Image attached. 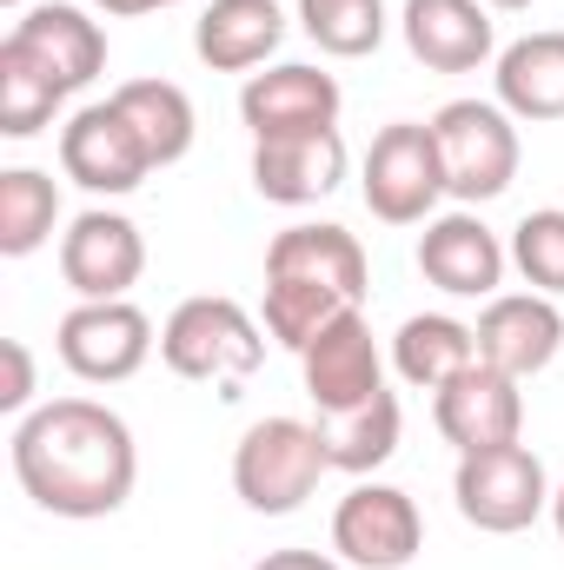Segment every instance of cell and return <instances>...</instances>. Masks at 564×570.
<instances>
[{
  "mask_svg": "<svg viewBox=\"0 0 564 570\" xmlns=\"http://www.w3.org/2000/svg\"><path fill=\"white\" fill-rule=\"evenodd\" d=\"M451 498H458V518L492 538H512L552 511V484H545V464L532 444H492V451L458 458Z\"/></svg>",
  "mask_w": 564,
  "mask_h": 570,
  "instance_id": "6",
  "label": "cell"
},
{
  "mask_svg": "<svg viewBox=\"0 0 564 570\" xmlns=\"http://www.w3.org/2000/svg\"><path fill=\"white\" fill-rule=\"evenodd\" d=\"M253 570H339L332 558H319V551H266Z\"/></svg>",
  "mask_w": 564,
  "mask_h": 570,
  "instance_id": "30",
  "label": "cell"
},
{
  "mask_svg": "<svg viewBox=\"0 0 564 570\" xmlns=\"http://www.w3.org/2000/svg\"><path fill=\"white\" fill-rule=\"evenodd\" d=\"M100 13H114V20H134V13H159V7H173V0H94Z\"/></svg>",
  "mask_w": 564,
  "mask_h": 570,
  "instance_id": "31",
  "label": "cell"
},
{
  "mask_svg": "<svg viewBox=\"0 0 564 570\" xmlns=\"http://www.w3.org/2000/svg\"><path fill=\"white\" fill-rule=\"evenodd\" d=\"M325 471H332V458L319 444V425H305V419H260L233 451V491L260 518L299 511Z\"/></svg>",
  "mask_w": 564,
  "mask_h": 570,
  "instance_id": "5",
  "label": "cell"
},
{
  "mask_svg": "<svg viewBox=\"0 0 564 570\" xmlns=\"http://www.w3.org/2000/svg\"><path fill=\"white\" fill-rule=\"evenodd\" d=\"M552 524H558V538H564V484L552 491Z\"/></svg>",
  "mask_w": 564,
  "mask_h": 570,
  "instance_id": "32",
  "label": "cell"
},
{
  "mask_svg": "<svg viewBox=\"0 0 564 570\" xmlns=\"http://www.w3.org/2000/svg\"><path fill=\"white\" fill-rule=\"evenodd\" d=\"M0 358H7L0 405H7V412H27V399H33V352H27L20 338H7V345H0Z\"/></svg>",
  "mask_w": 564,
  "mask_h": 570,
  "instance_id": "29",
  "label": "cell"
},
{
  "mask_svg": "<svg viewBox=\"0 0 564 570\" xmlns=\"http://www.w3.org/2000/svg\"><path fill=\"white\" fill-rule=\"evenodd\" d=\"M505 246H498V233L478 219V213H445V219H431L419 239V273L438 292H451V298H498V279H505Z\"/></svg>",
  "mask_w": 564,
  "mask_h": 570,
  "instance_id": "16",
  "label": "cell"
},
{
  "mask_svg": "<svg viewBox=\"0 0 564 570\" xmlns=\"http://www.w3.org/2000/svg\"><path fill=\"white\" fill-rule=\"evenodd\" d=\"M431 419H438V438L458 458H471V451H492V444H518V431H525V392H518L512 372H498V365L478 358V365H465L431 399Z\"/></svg>",
  "mask_w": 564,
  "mask_h": 570,
  "instance_id": "10",
  "label": "cell"
},
{
  "mask_svg": "<svg viewBox=\"0 0 564 570\" xmlns=\"http://www.w3.org/2000/svg\"><path fill=\"white\" fill-rule=\"evenodd\" d=\"M54 219H60V186L33 166H7L0 173V253L7 259H27L54 239Z\"/></svg>",
  "mask_w": 564,
  "mask_h": 570,
  "instance_id": "25",
  "label": "cell"
},
{
  "mask_svg": "<svg viewBox=\"0 0 564 570\" xmlns=\"http://www.w3.org/2000/svg\"><path fill=\"white\" fill-rule=\"evenodd\" d=\"M399 27H406L412 60H425L431 73H471L498 47L485 0H406Z\"/></svg>",
  "mask_w": 564,
  "mask_h": 570,
  "instance_id": "18",
  "label": "cell"
},
{
  "mask_svg": "<svg viewBox=\"0 0 564 570\" xmlns=\"http://www.w3.org/2000/svg\"><path fill=\"white\" fill-rule=\"evenodd\" d=\"M299 372H305V399L319 412H346V405H366L372 392H386V358H379V338H372L366 312H339L299 352Z\"/></svg>",
  "mask_w": 564,
  "mask_h": 570,
  "instance_id": "13",
  "label": "cell"
},
{
  "mask_svg": "<svg viewBox=\"0 0 564 570\" xmlns=\"http://www.w3.org/2000/svg\"><path fill=\"white\" fill-rule=\"evenodd\" d=\"M240 120L253 140H280V134H319V127H339V80L319 73V67H273V73H253L240 87Z\"/></svg>",
  "mask_w": 564,
  "mask_h": 570,
  "instance_id": "15",
  "label": "cell"
},
{
  "mask_svg": "<svg viewBox=\"0 0 564 570\" xmlns=\"http://www.w3.org/2000/svg\"><path fill=\"white\" fill-rule=\"evenodd\" d=\"M399 399L392 392H372L366 405H346V412H319V444H325V458H332V471H352V478H366V471H379L392 451H399Z\"/></svg>",
  "mask_w": 564,
  "mask_h": 570,
  "instance_id": "23",
  "label": "cell"
},
{
  "mask_svg": "<svg viewBox=\"0 0 564 570\" xmlns=\"http://www.w3.org/2000/svg\"><path fill=\"white\" fill-rule=\"evenodd\" d=\"M372 219L386 226H419L425 213L445 199V166H438V140L425 120H392L372 153H366V179H359Z\"/></svg>",
  "mask_w": 564,
  "mask_h": 570,
  "instance_id": "7",
  "label": "cell"
},
{
  "mask_svg": "<svg viewBox=\"0 0 564 570\" xmlns=\"http://www.w3.org/2000/svg\"><path fill=\"white\" fill-rule=\"evenodd\" d=\"M60 166H67L74 186L120 199V193H134L146 173H153V153L140 146L134 120H127L114 100H100V107H80V114L60 127Z\"/></svg>",
  "mask_w": 564,
  "mask_h": 570,
  "instance_id": "11",
  "label": "cell"
},
{
  "mask_svg": "<svg viewBox=\"0 0 564 570\" xmlns=\"http://www.w3.org/2000/svg\"><path fill=\"white\" fill-rule=\"evenodd\" d=\"M419 544L425 518L399 484H352L332 511V551L359 570H406Z\"/></svg>",
  "mask_w": 564,
  "mask_h": 570,
  "instance_id": "9",
  "label": "cell"
},
{
  "mask_svg": "<svg viewBox=\"0 0 564 570\" xmlns=\"http://www.w3.org/2000/svg\"><path fill=\"white\" fill-rule=\"evenodd\" d=\"M392 365H399L406 385H419V392H445L465 365H478V332L458 325V318H445V312H419V318L399 325V338H392Z\"/></svg>",
  "mask_w": 564,
  "mask_h": 570,
  "instance_id": "22",
  "label": "cell"
},
{
  "mask_svg": "<svg viewBox=\"0 0 564 570\" xmlns=\"http://www.w3.org/2000/svg\"><path fill=\"white\" fill-rule=\"evenodd\" d=\"M146 273V239L127 213H80L60 233V279L74 285L80 298H127Z\"/></svg>",
  "mask_w": 564,
  "mask_h": 570,
  "instance_id": "12",
  "label": "cell"
},
{
  "mask_svg": "<svg viewBox=\"0 0 564 570\" xmlns=\"http://www.w3.org/2000/svg\"><path fill=\"white\" fill-rule=\"evenodd\" d=\"M299 27L312 33L319 53L359 60V53H379L386 40V0H299Z\"/></svg>",
  "mask_w": 564,
  "mask_h": 570,
  "instance_id": "27",
  "label": "cell"
},
{
  "mask_svg": "<svg viewBox=\"0 0 564 570\" xmlns=\"http://www.w3.org/2000/svg\"><path fill=\"white\" fill-rule=\"evenodd\" d=\"M153 358V318L134 298H80L60 318V365L87 385H120Z\"/></svg>",
  "mask_w": 564,
  "mask_h": 570,
  "instance_id": "8",
  "label": "cell"
},
{
  "mask_svg": "<svg viewBox=\"0 0 564 570\" xmlns=\"http://www.w3.org/2000/svg\"><path fill=\"white\" fill-rule=\"evenodd\" d=\"M346 179V140L339 127L319 134H280V140H253V186L273 206H312Z\"/></svg>",
  "mask_w": 564,
  "mask_h": 570,
  "instance_id": "17",
  "label": "cell"
},
{
  "mask_svg": "<svg viewBox=\"0 0 564 570\" xmlns=\"http://www.w3.org/2000/svg\"><path fill=\"white\" fill-rule=\"evenodd\" d=\"M7 40H13L27 60H40L67 94H80V87L107 67V33H100V20H87L80 7H60V0L27 7V20H13Z\"/></svg>",
  "mask_w": 564,
  "mask_h": 570,
  "instance_id": "19",
  "label": "cell"
},
{
  "mask_svg": "<svg viewBox=\"0 0 564 570\" xmlns=\"http://www.w3.org/2000/svg\"><path fill=\"white\" fill-rule=\"evenodd\" d=\"M285 40V13L273 0H213L193 27V53L213 73H253L280 53Z\"/></svg>",
  "mask_w": 564,
  "mask_h": 570,
  "instance_id": "20",
  "label": "cell"
},
{
  "mask_svg": "<svg viewBox=\"0 0 564 570\" xmlns=\"http://www.w3.org/2000/svg\"><path fill=\"white\" fill-rule=\"evenodd\" d=\"M485 7H505V13H518V7H532V0H485Z\"/></svg>",
  "mask_w": 564,
  "mask_h": 570,
  "instance_id": "33",
  "label": "cell"
},
{
  "mask_svg": "<svg viewBox=\"0 0 564 570\" xmlns=\"http://www.w3.org/2000/svg\"><path fill=\"white\" fill-rule=\"evenodd\" d=\"M159 358H166V372H179L193 385H213L220 399H240V385L266 358V338H260V325H253L246 305L206 292V298L173 305V318L159 332Z\"/></svg>",
  "mask_w": 564,
  "mask_h": 570,
  "instance_id": "3",
  "label": "cell"
},
{
  "mask_svg": "<svg viewBox=\"0 0 564 570\" xmlns=\"http://www.w3.org/2000/svg\"><path fill=\"white\" fill-rule=\"evenodd\" d=\"M431 140L445 166V193L465 206H485L498 193H512L518 179V127L498 100H445L431 114Z\"/></svg>",
  "mask_w": 564,
  "mask_h": 570,
  "instance_id": "4",
  "label": "cell"
},
{
  "mask_svg": "<svg viewBox=\"0 0 564 570\" xmlns=\"http://www.w3.org/2000/svg\"><path fill=\"white\" fill-rule=\"evenodd\" d=\"M60 100H67V87L40 60H27L13 40H0V134L7 140H33L40 127H54Z\"/></svg>",
  "mask_w": 564,
  "mask_h": 570,
  "instance_id": "26",
  "label": "cell"
},
{
  "mask_svg": "<svg viewBox=\"0 0 564 570\" xmlns=\"http://www.w3.org/2000/svg\"><path fill=\"white\" fill-rule=\"evenodd\" d=\"M498 107L512 120H564V33H525L498 53Z\"/></svg>",
  "mask_w": 564,
  "mask_h": 570,
  "instance_id": "21",
  "label": "cell"
},
{
  "mask_svg": "<svg viewBox=\"0 0 564 570\" xmlns=\"http://www.w3.org/2000/svg\"><path fill=\"white\" fill-rule=\"evenodd\" d=\"M366 279V246L346 226H285L266 246V332L285 352H305L339 312H359Z\"/></svg>",
  "mask_w": 564,
  "mask_h": 570,
  "instance_id": "2",
  "label": "cell"
},
{
  "mask_svg": "<svg viewBox=\"0 0 564 570\" xmlns=\"http://www.w3.org/2000/svg\"><path fill=\"white\" fill-rule=\"evenodd\" d=\"M512 266L525 273L532 292L564 298V213H558V206L525 213V219L512 226Z\"/></svg>",
  "mask_w": 564,
  "mask_h": 570,
  "instance_id": "28",
  "label": "cell"
},
{
  "mask_svg": "<svg viewBox=\"0 0 564 570\" xmlns=\"http://www.w3.org/2000/svg\"><path fill=\"white\" fill-rule=\"evenodd\" d=\"M7 7H20V0H7Z\"/></svg>",
  "mask_w": 564,
  "mask_h": 570,
  "instance_id": "34",
  "label": "cell"
},
{
  "mask_svg": "<svg viewBox=\"0 0 564 570\" xmlns=\"http://www.w3.org/2000/svg\"><path fill=\"white\" fill-rule=\"evenodd\" d=\"M13 478L54 518H114L134 498L140 451L100 399H54L13 425Z\"/></svg>",
  "mask_w": 564,
  "mask_h": 570,
  "instance_id": "1",
  "label": "cell"
},
{
  "mask_svg": "<svg viewBox=\"0 0 564 570\" xmlns=\"http://www.w3.org/2000/svg\"><path fill=\"white\" fill-rule=\"evenodd\" d=\"M114 107L134 120V134H140V146L153 153V166H179V159L193 153L200 120H193V100H186L173 80H127V87L114 94Z\"/></svg>",
  "mask_w": 564,
  "mask_h": 570,
  "instance_id": "24",
  "label": "cell"
},
{
  "mask_svg": "<svg viewBox=\"0 0 564 570\" xmlns=\"http://www.w3.org/2000/svg\"><path fill=\"white\" fill-rule=\"evenodd\" d=\"M471 332H478V358L498 365V372H512V379L525 385V379H538V372L558 358L564 312L545 292H498Z\"/></svg>",
  "mask_w": 564,
  "mask_h": 570,
  "instance_id": "14",
  "label": "cell"
}]
</instances>
